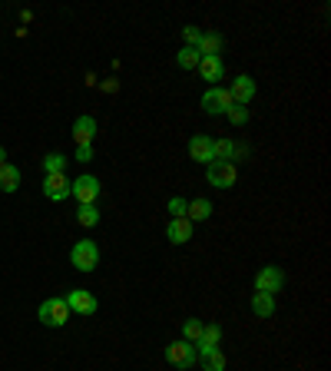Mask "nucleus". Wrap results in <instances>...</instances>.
Returning <instances> with one entry per match:
<instances>
[{"instance_id":"1","label":"nucleus","mask_w":331,"mask_h":371,"mask_svg":"<svg viewBox=\"0 0 331 371\" xmlns=\"http://www.w3.org/2000/svg\"><path fill=\"white\" fill-rule=\"evenodd\" d=\"M70 305H66L64 298H47V302H40L37 308V319L47 325V328H64L66 321H70Z\"/></svg>"},{"instance_id":"2","label":"nucleus","mask_w":331,"mask_h":371,"mask_svg":"<svg viewBox=\"0 0 331 371\" xmlns=\"http://www.w3.org/2000/svg\"><path fill=\"white\" fill-rule=\"evenodd\" d=\"M70 262H73V269H80V272H93L100 265V245L93 242V239H80V242L70 249Z\"/></svg>"},{"instance_id":"3","label":"nucleus","mask_w":331,"mask_h":371,"mask_svg":"<svg viewBox=\"0 0 331 371\" xmlns=\"http://www.w3.org/2000/svg\"><path fill=\"white\" fill-rule=\"evenodd\" d=\"M205 180H209V186H216V189H232L235 180H239V169H235V163H219V159H212V163L205 166Z\"/></svg>"},{"instance_id":"4","label":"nucleus","mask_w":331,"mask_h":371,"mask_svg":"<svg viewBox=\"0 0 331 371\" xmlns=\"http://www.w3.org/2000/svg\"><path fill=\"white\" fill-rule=\"evenodd\" d=\"M196 358H199V355H196V345L186 342V338H176V342L166 345V361H169L172 368H192Z\"/></svg>"},{"instance_id":"5","label":"nucleus","mask_w":331,"mask_h":371,"mask_svg":"<svg viewBox=\"0 0 331 371\" xmlns=\"http://www.w3.org/2000/svg\"><path fill=\"white\" fill-rule=\"evenodd\" d=\"M70 196L77 199L80 205H89V203H96L100 199V180L96 176H77V180L70 182Z\"/></svg>"},{"instance_id":"6","label":"nucleus","mask_w":331,"mask_h":371,"mask_svg":"<svg viewBox=\"0 0 331 371\" xmlns=\"http://www.w3.org/2000/svg\"><path fill=\"white\" fill-rule=\"evenodd\" d=\"M64 302L70 305V312H73V315H96V312H100L96 295L87 292V289H73V292H66Z\"/></svg>"},{"instance_id":"7","label":"nucleus","mask_w":331,"mask_h":371,"mask_svg":"<svg viewBox=\"0 0 331 371\" xmlns=\"http://www.w3.org/2000/svg\"><path fill=\"white\" fill-rule=\"evenodd\" d=\"M285 289V272L279 265H265V269H258L255 275V292H265V295H275Z\"/></svg>"},{"instance_id":"8","label":"nucleus","mask_w":331,"mask_h":371,"mask_svg":"<svg viewBox=\"0 0 331 371\" xmlns=\"http://www.w3.org/2000/svg\"><path fill=\"white\" fill-rule=\"evenodd\" d=\"M229 106H232V96L226 87H209V90L203 93V110L209 116H226Z\"/></svg>"},{"instance_id":"9","label":"nucleus","mask_w":331,"mask_h":371,"mask_svg":"<svg viewBox=\"0 0 331 371\" xmlns=\"http://www.w3.org/2000/svg\"><path fill=\"white\" fill-rule=\"evenodd\" d=\"M70 182L73 180H66V173L43 176V196H47L50 203H64V199H70Z\"/></svg>"},{"instance_id":"10","label":"nucleus","mask_w":331,"mask_h":371,"mask_svg":"<svg viewBox=\"0 0 331 371\" xmlns=\"http://www.w3.org/2000/svg\"><path fill=\"white\" fill-rule=\"evenodd\" d=\"M255 93H258V87H255V80L249 77V73H242V77L232 80L229 96H232V103H235V106H249V103L255 100Z\"/></svg>"},{"instance_id":"11","label":"nucleus","mask_w":331,"mask_h":371,"mask_svg":"<svg viewBox=\"0 0 331 371\" xmlns=\"http://www.w3.org/2000/svg\"><path fill=\"white\" fill-rule=\"evenodd\" d=\"M96 133H100V126H96L93 116H77L73 119V140H77V146H93Z\"/></svg>"},{"instance_id":"12","label":"nucleus","mask_w":331,"mask_h":371,"mask_svg":"<svg viewBox=\"0 0 331 371\" xmlns=\"http://www.w3.org/2000/svg\"><path fill=\"white\" fill-rule=\"evenodd\" d=\"M189 159H192V163L209 166V163L216 159V156H212V140L203 136V133H199V136H192V140H189Z\"/></svg>"},{"instance_id":"13","label":"nucleus","mask_w":331,"mask_h":371,"mask_svg":"<svg viewBox=\"0 0 331 371\" xmlns=\"http://www.w3.org/2000/svg\"><path fill=\"white\" fill-rule=\"evenodd\" d=\"M219 342H222V328H219V325H203V335H199V342H196V355L203 358L209 351H216Z\"/></svg>"},{"instance_id":"14","label":"nucleus","mask_w":331,"mask_h":371,"mask_svg":"<svg viewBox=\"0 0 331 371\" xmlns=\"http://www.w3.org/2000/svg\"><path fill=\"white\" fill-rule=\"evenodd\" d=\"M196 70H199V73H203V80H209L212 87H219V80L226 77V64H222V57H203Z\"/></svg>"},{"instance_id":"15","label":"nucleus","mask_w":331,"mask_h":371,"mask_svg":"<svg viewBox=\"0 0 331 371\" xmlns=\"http://www.w3.org/2000/svg\"><path fill=\"white\" fill-rule=\"evenodd\" d=\"M166 239H169L172 245H186L192 239V222L186 216H182V219H172V222L166 226Z\"/></svg>"},{"instance_id":"16","label":"nucleus","mask_w":331,"mask_h":371,"mask_svg":"<svg viewBox=\"0 0 331 371\" xmlns=\"http://www.w3.org/2000/svg\"><path fill=\"white\" fill-rule=\"evenodd\" d=\"M212 156L219 163H235V156H245V150L235 146L232 140H212Z\"/></svg>"},{"instance_id":"17","label":"nucleus","mask_w":331,"mask_h":371,"mask_svg":"<svg viewBox=\"0 0 331 371\" xmlns=\"http://www.w3.org/2000/svg\"><path fill=\"white\" fill-rule=\"evenodd\" d=\"M20 189V166L3 163L0 166V192H17Z\"/></svg>"},{"instance_id":"18","label":"nucleus","mask_w":331,"mask_h":371,"mask_svg":"<svg viewBox=\"0 0 331 371\" xmlns=\"http://www.w3.org/2000/svg\"><path fill=\"white\" fill-rule=\"evenodd\" d=\"M196 53L199 57H222V37L219 34H203L199 43H196Z\"/></svg>"},{"instance_id":"19","label":"nucleus","mask_w":331,"mask_h":371,"mask_svg":"<svg viewBox=\"0 0 331 371\" xmlns=\"http://www.w3.org/2000/svg\"><path fill=\"white\" fill-rule=\"evenodd\" d=\"M252 312L258 315V319H272V315H275V295L255 292L252 295Z\"/></svg>"},{"instance_id":"20","label":"nucleus","mask_w":331,"mask_h":371,"mask_svg":"<svg viewBox=\"0 0 331 371\" xmlns=\"http://www.w3.org/2000/svg\"><path fill=\"white\" fill-rule=\"evenodd\" d=\"M209 216H212V203H209V199H192L189 209H186V219H189V222H205Z\"/></svg>"},{"instance_id":"21","label":"nucleus","mask_w":331,"mask_h":371,"mask_svg":"<svg viewBox=\"0 0 331 371\" xmlns=\"http://www.w3.org/2000/svg\"><path fill=\"white\" fill-rule=\"evenodd\" d=\"M77 222L83 226V229H93V226H100V209H96V203L80 205V209H77Z\"/></svg>"},{"instance_id":"22","label":"nucleus","mask_w":331,"mask_h":371,"mask_svg":"<svg viewBox=\"0 0 331 371\" xmlns=\"http://www.w3.org/2000/svg\"><path fill=\"white\" fill-rule=\"evenodd\" d=\"M66 163H70V159H66L64 153H47V156H43V176H53V173H64V169H66Z\"/></svg>"},{"instance_id":"23","label":"nucleus","mask_w":331,"mask_h":371,"mask_svg":"<svg viewBox=\"0 0 331 371\" xmlns=\"http://www.w3.org/2000/svg\"><path fill=\"white\" fill-rule=\"evenodd\" d=\"M199 53H196V47H182V50L176 53V64H179V70H196L199 66Z\"/></svg>"},{"instance_id":"24","label":"nucleus","mask_w":331,"mask_h":371,"mask_svg":"<svg viewBox=\"0 0 331 371\" xmlns=\"http://www.w3.org/2000/svg\"><path fill=\"white\" fill-rule=\"evenodd\" d=\"M203 368L205 371H226V355H222V348H216V351L203 355Z\"/></svg>"},{"instance_id":"25","label":"nucleus","mask_w":331,"mask_h":371,"mask_svg":"<svg viewBox=\"0 0 331 371\" xmlns=\"http://www.w3.org/2000/svg\"><path fill=\"white\" fill-rule=\"evenodd\" d=\"M199 335H203V321H199V319H186V325H182V338L196 345V342H199Z\"/></svg>"},{"instance_id":"26","label":"nucleus","mask_w":331,"mask_h":371,"mask_svg":"<svg viewBox=\"0 0 331 371\" xmlns=\"http://www.w3.org/2000/svg\"><path fill=\"white\" fill-rule=\"evenodd\" d=\"M226 116H229L232 126H245V123H249V110H245V106H235V103L226 110Z\"/></svg>"},{"instance_id":"27","label":"nucleus","mask_w":331,"mask_h":371,"mask_svg":"<svg viewBox=\"0 0 331 371\" xmlns=\"http://www.w3.org/2000/svg\"><path fill=\"white\" fill-rule=\"evenodd\" d=\"M186 209H189V199H182V196H172V199H169V216L172 219H182Z\"/></svg>"},{"instance_id":"28","label":"nucleus","mask_w":331,"mask_h":371,"mask_svg":"<svg viewBox=\"0 0 331 371\" xmlns=\"http://www.w3.org/2000/svg\"><path fill=\"white\" fill-rule=\"evenodd\" d=\"M182 37H186V47H196L199 37H203V30L199 27H182Z\"/></svg>"},{"instance_id":"29","label":"nucleus","mask_w":331,"mask_h":371,"mask_svg":"<svg viewBox=\"0 0 331 371\" xmlns=\"http://www.w3.org/2000/svg\"><path fill=\"white\" fill-rule=\"evenodd\" d=\"M93 159V146H77V163H89Z\"/></svg>"},{"instance_id":"30","label":"nucleus","mask_w":331,"mask_h":371,"mask_svg":"<svg viewBox=\"0 0 331 371\" xmlns=\"http://www.w3.org/2000/svg\"><path fill=\"white\" fill-rule=\"evenodd\" d=\"M116 87H119L116 80H106V83H103V90H106V93H116Z\"/></svg>"},{"instance_id":"31","label":"nucleus","mask_w":331,"mask_h":371,"mask_svg":"<svg viewBox=\"0 0 331 371\" xmlns=\"http://www.w3.org/2000/svg\"><path fill=\"white\" fill-rule=\"evenodd\" d=\"M3 156H7V153H3V146H0V166H3V163H7V159H3Z\"/></svg>"}]
</instances>
